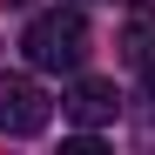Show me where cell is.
Masks as SVG:
<instances>
[{
  "label": "cell",
  "instance_id": "cell-3",
  "mask_svg": "<svg viewBox=\"0 0 155 155\" xmlns=\"http://www.w3.org/2000/svg\"><path fill=\"white\" fill-rule=\"evenodd\" d=\"M115 115H121L115 81H101V74H81V81L68 88V121H81V128H108Z\"/></svg>",
  "mask_w": 155,
  "mask_h": 155
},
{
  "label": "cell",
  "instance_id": "cell-2",
  "mask_svg": "<svg viewBox=\"0 0 155 155\" xmlns=\"http://www.w3.org/2000/svg\"><path fill=\"white\" fill-rule=\"evenodd\" d=\"M47 121H54V101L34 88V74H0V135L27 142V135H41Z\"/></svg>",
  "mask_w": 155,
  "mask_h": 155
},
{
  "label": "cell",
  "instance_id": "cell-5",
  "mask_svg": "<svg viewBox=\"0 0 155 155\" xmlns=\"http://www.w3.org/2000/svg\"><path fill=\"white\" fill-rule=\"evenodd\" d=\"M7 7H27V0H7Z\"/></svg>",
  "mask_w": 155,
  "mask_h": 155
},
{
  "label": "cell",
  "instance_id": "cell-1",
  "mask_svg": "<svg viewBox=\"0 0 155 155\" xmlns=\"http://www.w3.org/2000/svg\"><path fill=\"white\" fill-rule=\"evenodd\" d=\"M27 68H41V74H61V68H81V54H88V20L74 14V7H61V14H41L34 27H27Z\"/></svg>",
  "mask_w": 155,
  "mask_h": 155
},
{
  "label": "cell",
  "instance_id": "cell-4",
  "mask_svg": "<svg viewBox=\"0 0 155 155\" xmlns=\"http://www.w3.org/2000/svg\"><path fill=\"white\" fill-rule=\"evenodd\" d=\"M121 61L135 68V74H155V14H148V7L128 14V27H121Z\"/></svg>",
  "mask_w": 155,
  "mask_h": 155
}]
</instances>
